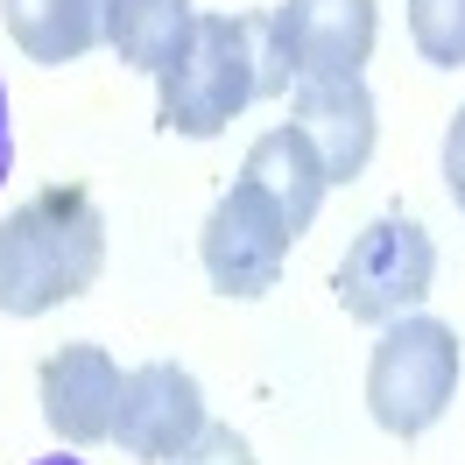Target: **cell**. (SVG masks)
<instances>
[{
  "instance_id": "6da1fadb",
  "label": "cell",
  "mask_w": 465,
  "mask_h": 465,
  "mask_svg": "<svg viewBox=\"0 0 465 465\" xmlns=\"http://www.w3.org/2000/svg\"><path fill=\"white\" fill-rule=\"evenodd\" d=\"M106 275V219L85 183H50L0 226V311L43 318Z\"/></svg>"
},
{
  "instance_id": "7a4b0ae2",
  "label": "cell",
  "mask_w": 465,
  "mask_h": 465,
  "mask_svg": "<svg viewBox=\"0 0 465 465\" xmlns=\"http://www.w3.org/2000/svg\"><path fill=\"white\" fill-rule=\"evenodd\" d=\"M262 43H268V15H198L191 43L176 50V64L155 78V120L170 134H191V142H212L226 134L232 114L262 92Z\"/></svg>"
},
{
  "instance_id": "3957f363",
  "label": "cell",
  "mask_w": 465,
  "mask_h": 465,
  "mask_svg": "<svg viewBox=\"0 0 465 465\" xmlns=\"http://www.w3.org/2000/svg\"><path fill=\"white\" fill-rule=\"evenodd\" d=\"M459 331L444 318H395L381 324L367 360V409L388 437H423L459 395Z\"/></svg>"
},
{
  "instance_id": "277c9868",
  "label": "cell",
  "mask_w": 465,
  "mask_h": 465,
  "mask_svg": "<svg viewBox=\"0 0 465 465\" xmlns=\"http://www.w3.org/2000/svg\"><path fill=\"white\" fill-rule=\"evenodd\" d=\"M430 275H437L430 232L416 226V219H402V212H388V219H374L346 247L331 290H339V311L352 324H395L430 296Z\"/></svg>"
},
{
  "instance_id": "5b68a950",
  "label": "cell",
  "mask_w": 465,
  "mask_h": 465,
  "mask_svg": "<svg viewBox=\"0 0 465 465\" xmlns=\"http://www.w3.org/2000/svg\"><path fill=\"white\" fill-rule=\"evenodd\" d=\"M290 247L296 232L282 219V204L268 198L254 176H240L226 198L212 204V219L198 232V254H204V275H212V290L219 296H268L282 282V268H290Z\"/></svg>"
},
{
  "instance_id": "8992f818",
  "label": "cell",
  "mask_w": 465,
  "mask_h": 465,
  "mask_svg": "<svg viewBox=\"0 0 465 465\" xmlns=\"http://www.w3.org/2000/svg\"><path fill=\"white\" fill-rule=\"evenodd\" d=\"M374 35H381L374 0H282L268 15L275 85H290V78H360V64L374 57Z\"/></svg>"
},
{
  "instance_id": "52a82bcc",
  "label": "cell",
  "mask_w": 465,
  "mask_h": 465,
  "mask_svg": "<svg viewBox=\"0 0 465 465\" xmlns=\"http://www.w3.org/2000/svg\"><path fill=\"white\" fill-rule=\"evenodd\" d=\"M114 437H120V451H127V459L176 465L204 437V388H198V374H191V367H176V360L127 367V374H120Z\"/></svg>"
},
{
  "instance_id": "ba28073f",
  "label": "cell",
  "mask_w": 465,
  "mask_h": 465,
  "mask_svg": "<svg viewBox=\"0 0 465 465\" xmlns=\"http://www.w3.org/2000/svg\"><path fill=\"white\" fill-rule=\"evenodd\" d=\"M35 395H43V423L64 437V444H106L114 437V409H120V367L106 346H57L35 374Z\"/></svg>"
},
{
  "instance_id": "9c48e42d",
  "label": "cell",
  "mask_w": 465,
  "mask_h": 465,
  "mask_svg": "<svg viewBox=\"0 0 465 465\" xmlns=\"http://www.w3.org/2000/svg\"><path fill=\"white\" fill-rule=\"evenodd\" d=\"M290 120L303 127V142L318 148L331 183H352L374 163V99H367L360 78H296Z\"/></svg>"
},
{
  "instance_id": "30bf717a",
  "label": "cell",
  "mask_w": 465,
  "mask_h": 465,
  "mask_svg": "<svg viewBox=\"0 0 465 465\" xmlns=\"http://www.w3.org/2000/svg\"><path fill=\"white\" fill-rule=\"evenodd\" d=\"M198 29V7L191 0H99V43L134 71H170L176 50Z\"/></svg>"
},
{
  "instance_id": "8fae6325",
  "label": "cell",
  "mask_w": 465,
  "mask_h": 465,
  "mask_svg": "<svg viewBox=\"0 0 465 465\" xmlns=\"http://www.w3.org/2000/svg\"><path fill=\"white\" fill-rule=\"evenodd\" d=\"M240 176H254L268 198L282 204V219H290V232L303 240L311 232V219H318V204H324V191H331V176H324V163H318V148L303 142V127H268L262 142L247 148V170Z\"/></svg>"
},
{
  "instance_id": "7c38bea8",
  "label": "cell",
  "mask_w": 465,
  "mask_h": 465,
  "mask_svg": "<svg viewBox=\"0 0 465 465\" xmlns=\"http://www.w3.org/2000/svg\"><path fill=\"white\" fill-rule=\"evenodd\" d=\"M29 64H78L99 43V0H0Z\"/></svg>"
},
{
  "instance_id": "4fadbf2b",
  "label": "cell",
  "mask_w": 465,
  "mask_h": 465,
  "mask_svg": "<svg viewBox=\"0 0 465 465\" xmlns=\"http://www.w3.org/2000/svg\"><path fill=\"white\" fill-rule=\"evenodd\" d=\"M409 35L430 64L465 71V0H409Z\"/></svg>"
},
{
  "instance_id": "5bb4252c",
  "label": "cell",
  "mask_w": 465,
  "mask_h": 465,
  "mask_svg": "<svg viewBox=\"0 0 465 465\" xmlns=\"http://www.w3.org/2000/svg\"><path fill=\"white\" fill-rule=\"evenodd\" d=\"M176 465H254V444L232 430V423H204V437Z\"/></svg>"
},
{
  "instance_id": "9a60e30c",
  "label": "cell",
  "mask_w": 465,
  "mask_h": 465,
  "mask_svg": "<svg viewBox=\"0 0 465 465\" xmlns=\"http://www.w3.org/2000/svg\"><path fill=\"white\" fill-rule=\"evenodd\" d=\"M444 191H451L459 212H465V106L451 114V127H444Z\"/></svg>"
},
{
  "instance_id": "2e32d148",
  "label": "cell",
  "mask_w": 465,
  "mask_h": 465,
  "mask_svg": "<svg viewBox=\"0 0 465 465\" xmlns=\"http://www.w3.org/2000/svg\"><path fill=\"white\" fill-rule=\"evenodd\" d=\"M15 170V114H7V85H0V183Z\"/></svg>"
},
{
  "instance_id": "e0dca14e",
  "label": "cell",
  "mask_w": 465,
  "mask_h": 465,
  "mask_svg": "<svg viewBox=\"0 0 465 465\" xmlns=\"http://www.w3.org/2000/svg\"><path fill=\"white\" fill-rule=\"evenodd\" d=\"M35 465H85V459H64V451H57V459H35Z\"/></svg>"
}]
</instances>
